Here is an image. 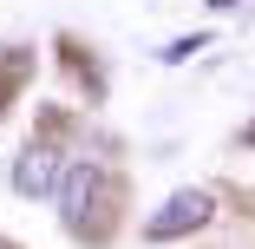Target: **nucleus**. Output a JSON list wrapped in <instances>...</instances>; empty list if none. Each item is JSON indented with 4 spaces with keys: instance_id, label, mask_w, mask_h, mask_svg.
Wrapping results in <instances>:
<instances>
[{
    "instance_id": "1",
    "label": "nucleus",
    "mask_w": 255,
    "mask_h": 249,
    "mask_svg": "<svg viewBox=\"0 0 255 249\" xmlns=\"http://www.w3.org/2000/svg\"><path fill=\"white\" fill-rule=\"evenodd\" d=\"M112 204H118V177L98 164H72L59 177V217L79 243H105L112 236Z\"/></svg>"
},
{
    "instance_id": "6",
    "label": "nucleus",
    "mask_w": 255,
    "mask_h": 249,
    "mask_svg": "<svg viewBox=\"0 0 255 249\" xmlns=\"http://www.w3.org/2000/svg\"><path fill=\"white\" fill-rule=\"evenodd\" d=\"M0 249H7V243H0Z\"/></svg>"
},
{
    "instance_id": "3",
    "label": "nucleus",
    "mask_w": 255,
    "mask_h": 249,
    "mask_svg": "<svg viewBox=\"0 0 255 249\" xmlns=\"http://www.w3.org/2000/svg\"><path fill=\"white\" fill-rule=\"evenodd\" d=\"M59 177H66V158H59L53 138H33L26 151L13 158V190H20V197H53Z\"/></svg>"
},
{
    "instance_id": "4",
    "label": "nucleus",
    "mask_w": 255,
    "mask_h": 249,
    "mask_svg": "<svg viewBox=\"0 0 255 249\" xmlns=\"http://www.w3.org/2000/svg\"><path fill=\"white\" fill-rule=\"evenodd\" d=\"M7 85H13V79H0V98H7ZM0 112H7V105H0Z\"/></svg>"
},
{
    "instance_id": "2",
    "label": "nucleus",
    "mask_w": 255,
    "mask_h": 249,
    "mask_svg": "<svg viewBox=\"0 0 255 249\" xmlns=\"http://www.w3.org/2000/svg\"><path fill=\"white\" fill-rule=\"evenodd\" d=\"M210 217H216V197H210V190H177L157 217H144V243H177V236L203 230Z\"/></svg>"
},
{
    "instance_id": "5",
    "label": "nucleus",
    "mask_w": 255,
    "mask_h": 249,
    "mask_svg": "<svg viewBox=\"0 0 255 249\" xmlns=\"http://www.w3.org/2000/svg\"><path fill=\"white\" fill-rule=\"evenodd\" d=\"M249 144H255V125H249Z\"/></svg>"
}]
</instances>
